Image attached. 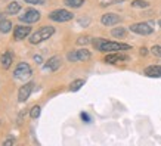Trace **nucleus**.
<instances>
[{
    "label": "nucleus",
    "mask_w": 161,
    "mask_h": 146,
    "mask_svg": "<svg viewBox=\"0 0 161 146\" xmlns=\"http://www.w3.org/2000/svg\"><path fill=\"white\" fill-rule=\"evenodd\" d=\"M93 46L101 52H118V50H129L130 46L124 43H117V41H108L105 39H95Z\"/></svg>",
    "instance_id": "nucleus-1"
},
{
    "label": "nucleus",
    "mask_w": 161,
    "mask_h": 146,
    "mask_svg": "<svg viewBox=\"0 0 161 146\" xmlns=\"http://www.w3.org/2000/svg\"><path fill=\"white\" fill-rule=\"evenodd\" d=\"M53 33H55V28H53V27H42V28H40L37 33H34V34L31 35L30 41H31V44L42 43V41H44V40L49 39L50 35H53Z\"/></svg>",
    "instance_id": "nucleus-2"
},
{
    "label": "nucleus",
    "mask_w": 161,
    "mask_h": 146,
    "mask_svg": "<svg viewBox=\"0 0 161 146\" xmlns=\"http://www.w3.org/2000/svg\"><path fill=\"white\" fill-rule=\"evenodd\" d=\"M73 16L74 15L71 14V12H68V10H65V9L53 10V12L49 15V18L52 21H55V22H67V21L73 19Z\"/></svg>",
    "instance_id": "nucleus-3"
},
{
    "label": "nucleus",
    "mask_w": 161,
    "mask_h": 146,
    "mask_svg": "<svg viewBox=\"0 0 161 146\" xmlns=\"http://www.w3.org/2000/svg\"><path fill=\"white\" fill-rule=\"evenodd\" d=\"M130 30H132L133 33L141 34V35H149V34H152V31H154V28H152L149 24H147V22H137V24H133L132 27H130Z\"/></svg>",
    "instance_id": "nucleus-4"
},
{
    "label": "nucleus",
    "mask_w": 161,
    "mask_h": 146,
    "mask_svg": "<svg viewBox=\"0 0 161 146\" xmlns=\"http://www.w3.org/2000/svg\"><path fill=\"white\" fill-rule=\"evenodd\" d=\"M40 19V14L36 9H28L22 16H19V21L25 22V24H34Z\"/></svg>",
    "instance_id": "nucleus-5"
},
{
    "label": "nucleus",
    "mask_w": 161,
    "mask_h": 146,
    "mask_svg": "<svg viewBox=\"0 0 161 146\" xmlns=\"http://www.w3.org/2000/svg\"><path fill=\"white\" fill-rule=\"evenodd\" d=\"M15 77L16 78H28L30 75H31V68H30L28 63H19L16 68H15Z\"/></svg>",
    "instance_id": "nucleus-6"
},
{
    "label": "nucleus",
    "mask_w": 161,
    "mask_h": 146,
    "mask_svg": "<svg viewBox=\"0 0 161 146\" xmlns=\"http://www.w3.org/2000/svg\"><path fill=\"white\" fill-rule=\"evenodd\" d=\"M33 87H34L33 83H27L19 89V92H18V99H19V102H25V100L28 99L31 92H33Z\"/></svg>",
    "instance_id": "nucleus-7"
},
{
    "label": "nucleus",
    "mask_w": 161,
    "mask_h": 146,
    "mask_svg": "<svg viewBox=\"0 0 161 146\" xmlns=\"http://www.w3.org/2000/svg\"><path fill=\"white\" fill-rule=\"evenodd\" d=\"M30 33H31V28H30V27L18 25V27H15V30H14V37H15V40H22V39H25Z\"/></svg>",
    "instance_id": "nucleus-8"
},
{
    "label": "nucleus",
    "mask_w": 161,
    "mask_h": 146,
    "mask_svg": "<svg viewBox=\"0 0 161 146\" xmlns=\"http://www.w3.org/2000/svg\"><path fill=\"white\" fill-rule=\"evenodd\" d=\"M121 21V18L118 16L117 14H105L101 18V22H102L103 25H115V24H118Z\"/></svg>",
    "instance_id": "nucleus-9"
},
{
    "label": "nucleus",
    "mask_w": 161,
    "mask_h": 146,
    "mask_svg": "<svg viewBox=\"0 0 161 146\" xmlns=\"http://www.w3.org/2000/svg\"><path fill=\"white\" fill-rule=\"evenodd\" d=\"M127 59L129 58H127L126 55L115 53V52H114V53H111V55H107L103 61H105L107 63H117V62H121V61H127Z\"/></svg>",
    "instance_id": "nucleus-10"
},
{
    "label": "nucleus",
    "mask_w": 161,
    "mask_h": 146,
    "mask_svg": "<svg viewBox=\"0 0 161 146\" xmlns=\"http://www.w3.org/2000/svg\"><path fill=\"white\" fill-rule=\"evenodd\" d=\"M145 75L152 78L161 77V65H151V67L145 68Z\"/></svg>",
    "instance_id": "nucleus-11"
},
{
    "label": "nucleus",
    "mask_w": 161,
    "mask_h": 146,
    "mask_svg": "<svg viewBox=\"0 0 161 146\" xmlns=\"http://www.w3.org/2000/svg\"><path fill=\"white\" fill-rule=\"evenodd\" d=\"M59 67H61V58L59 56H52L46 62V69H49V71H56Z\"/></svg>",
    "instance_id": "nucleus-12"
},
{
    "label": "nucleus",
    "mask_w": 161,
    "mask_h": 146,
    "mask_svg": "<svg viewBox=\"0 0 161 146\" xmlns=\"http://www.w3.org/2000/svg\"><path fill=\"white\" fill-rule=\"evenodd\" d=\"M0 63H2V67L5 69L10 68V65H12V53L10 52H5L0 56Z\"/></svg>",
    "instance_id": "nucleus-13"
},
{
    "label": "nucleus",
    "mask_w": 161,
    "mask_h": 146,
    "mask_svg": "<svg viewBox=\"0 0 161 146\" xmlns=\"http://www.w3.org/2000/svg\"><path fill=\"white\" fill-rule=\"evenodd\" d=\"M19 9H21L19 3H18V2H12V3H9V5H8L6 12H8V14H10V15H15V14H18V12H19Z\"/></svg>",
    "instance_id": "nucleus-14"
},
{
    "label": "nucleus",
    "mask_w": 161,
    "mask_h": 146,
    "mask_svg": "<svg viewBox=\"0 0 161 146\" xmlns=\"http://www.w3.org/2000/svg\"><path fill=\"white\" fill-rule=\"evenodd\" d=\"M64 5H67L68 8L77 9V8H80V6L84 5V0H64Z\"/></svg>",
    "instance_id": "nucleus-15"
},
{
    "label": "nucleus",
    "mask_w": 161,
    "mask_h": 146,
    "mask_svg": "<svg viewBox=\"0 0 161 146\" xmlns=\"http://www.w3.org/2000/svg\"><path fill=\"white\" fill-rule=\"evenodd\" d=\"M77 55H78V61H89L90 59V52L89 50H86V49H80V50H77Z\"/></svg>",
    "instance_id": "nucleus-16"
},
{
    "label": "nucleus",
    "mask_w": 161,
    "mask_h": 146,
    "mask_svg": "<svg viewBox=\"0 0 161 146\" xmlns=\"http://www.w3.org/2000/svg\"><path fill=\"white\" fill-rule=\"evenodd\" d=\"M81 86H84V80H75V81L69 84V90L71 92H77V90H80Z\"/></svg>",
    "instance_id": "nucleus-17"
},
{
    "label": "nucleus",
    "mask_w": 161,
    "mask_h": 146,
    "mask_svg": "<svg viewBox=\"0 0 161 146\" xmlns=\"http://www.w3.org/2000/svg\"><path fill=\"white\" fill-rule=\"evenodd\" d=\"M10 28H12V24H10V21H6V19H3L2 22H0V31L2 33H9L10 31Z\"/></svg>",
    "instance_id": "nucleus-18"
},
{
    "label": "nucleus",
    "mask_w": 161,
    "mask_h": 146,
    "mask_svg": "<svg viewBox=\"0 0 161 146\" xmlns=\"http://www.w3.org/2000/svg\"><path fill=\"white\" fill-rule=\"evenodd\" d=\"M132 6H133V8H148V6H149V3H148V2H145V0H133Z\"/></svg>",
    "instance_id": "nucleus-19"
},
{
    "label": "nucleus",
    "mask_w": 161,
    "mask_h": 146,
    "mask_svg": "<svg viewBox=\"0 0 161 146\" xmlns=\"http://www.w3.org/2000/svg\"><path fill=\"white\" fill-rule=\"evenodd\" d=\"M111 34L114 35V37H124V35H126V30L124 28H114L111 31Z\"/></svg>",
    "instance_id": "nucleus-20"
},
{
    "label": "nucleus",
    "mask_w": 161,
    "mask_h": 146,
    "mask_svg": "<svg viewBox=\"0 0 161 146\" xmlns=\"http://www.w3.org/2000/svg\"><path fill=\"white\" fill-rule=\"evenodd\" d=\"M40 111H42V108L37 106V105L31 108V112H30L31 118H34V120H36V118H39V117H40Z\"/></svg>",
    "instance_id": "nucleus-21"
},
{
    "label": "nucleus",
    "mask_w": 161,
    "mask_h": 146,
    "mask_svg": "<svg viewBox=\"0 0 161 146\" xmlns=\"http://www.w3.org/2000/svg\"><path fill=\"white\" fill-rule=\"evenodd\" d=\"M121 2H126V0H102L101 6H109V5H114V3H121Z\"/></svg>",
    "instance_id": "nucleus-22"
},
{
    "label": "nucleus",
    "mask_w": 161,
    "mask_h": 146,
    "mask_svg": "<svg viewBox=\"0 0 161 146\" xmlns=\"http://www.w3.org/2000/svg\"><path fill=\"white\" fill-rule=\"evenodd\" d=\"M77 43L81 44V46H83V44H89L90 43V37H89V35H81V37L77 40Z\"/></svg>",
    "instance_id": "nucleus-23"
},
{
    "label": "nucleus",
    "mask_w": 161,
    "mask_h": 146,
    "mask_svg": "<svg viewBox=\"0 0 161 146\" xmlns=\"http://www.w3.org/2000/svg\"><path fill=\"white\" fill-rule=\"evenodd\" d=\"M68 61H71V62H77V61H78L77 50H73V52H69V53H68Z\"/></svg>",
    "instance_id": "nucleus-24"
},
{
    "label": "nucleus",
    "mask_w": 161,
    "mask_h": 146,
    "mask_svg": "<svg viewBox=\"0 0 161 146\" xmlns=\"http://www.w3.org/2000/svg\"><path fill=\"white\" fill-rule=\"evenodd\" d=\"M151 52L154 56H157V58H161V46H154V47L151 49Z\"/></svg>",
    "instance_id": "nucleus-25"
},
{
    "label": "nucleus",
    "mask_w": 161,
    "mask_h": 146,
    "mask_svg": "<svg viewBox=\"0 0 161 146\" xmlns=\"http://www.w3.org/2000/svg\"><path fill=\"white\" fill-rule=\"evenodd\" d=\"M34 61L37 63H42V62H43V59H42V56H40V55H34Z\"/></svg>",
    "instance_id": "nucleus-26"
},
{
    "label": "nucleus",
    "mask_w": 161,
    "mask_h": 146,
    "mask_svg": "<svg viewBox=\"0 0 161 146\" xmlns=\"http://www.w3.org/2000/svg\"><path fill=\"white\" fill-rule=\"evenodd\" d=\"M27 3H31V5H36V3H40L42 0H25Z\"/></svg>",
    "instance_id": "nucleus-27"
},
{
    "label": "nucleus",
    "mask_w": 161,
    "mask_h": 146,
    "mask_svg": "<svg viewBox=\"0 0 161 146\" xmlns=\"http://www.w3.org/2000/svg\"><path fill=\"white\" fill-rule=\"evenodd\" d=\"M81 118H83L84 121H90V118H89V115H87V114H84V112L81 114Z\"/></svg>",
    "instance_id": "nucleus-28"
},
{
    "label": "nucleus",
    "mask_w": 161,
    "mask_h": 146,
    "mask_svg": "<svg viewBox=\"0 0 161 146\" xmlns=\"http://www.w3.org/2000/svg\"><path fill=\"white\" fill-rule=\"evenodd\" d=\"M90 22V19H80V24L81 25H87Z\"/></svg>",
    "instance_id": "nucleus-29"
},
{
    "label": "nucleus",
    "mask_w": 161,
    "mask_h": 146,
    "mask_svg": "<svg viewBox=\"0 0 161 146\" xmlns=\"http://www.w3.org/2000/svg\"><path fill=\"white\" fill-rule=\"evenodd\" d=\"M147 53H148V50H147L145 47H142V49H141V55H142V56H145Z\"/></svg>",
    "instance_id": "nucleus-30"
},
{
    "label": "nucleus",
    "mask_w": 161,
    "mask_h": 146,
    "mask_svg": "<svg viewBox=\"0 0 161 146\" xmlns=\"http://www.w3.org/2000/svg\"><path fill=\"white\" fill-rule=\"evenodd\" d=\"M12 143H14V139H9V140H6L5 142V145L8 146V145H12Z\"/></svg>",
    "instance_id": "nucleus-31"
},
{
    "label": "nucleus",
    "mask_w": 161,
    "mask_h": 146,
    "mask_svg": "<svg viewBox=\"0 0 161 146\" xmlns=\"http://www.w3.org/2000/svg\"><path fill=\"white\" fill-rule=\"evenodd\" d=\"M2 21H3V15H0V22H2Z\"/></svg>",
    "instance_id": "nucleus-32"
},
{
    "label": "nucleus",
    "mask_w": 161,
    "mask_h": 146,
    "mask_svg": "<svg viewBox=\"0 0 161 146\" xmlns=\"http://www.w3.org/2000/svg\"><path fill=\"white\" fill-rule=\"evenodd\" d=\"M158 25H160V27H161V19H160V21H158Z\"/></svg>",
    "instance_id": "nucleus-33"
}]
</instances>
